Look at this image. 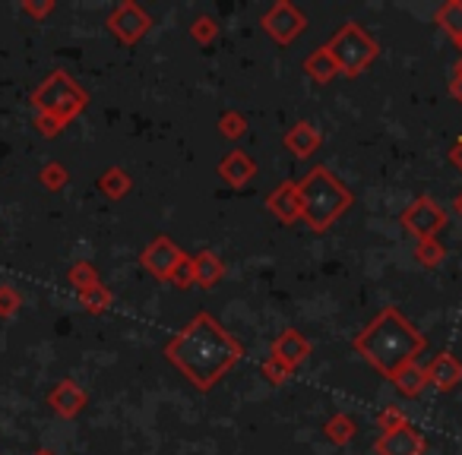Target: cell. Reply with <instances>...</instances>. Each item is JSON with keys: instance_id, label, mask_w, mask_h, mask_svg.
<instances>
[{"instance_id": "1", "label": "cell", "mask_w": 462, "mask_h": 455, "mask_svg": "<svg viewBox=\"0 0 462 455\" xmlns=\"http://www.w3.org/2000/svg\"><path fill=\"white\" fill-rule=\"evenodd\" d=\"M165 358L171 360L197 389L206 392L245 358V345H241L216 316L199 310L187 326H180L178 332L168 339Z\"/></svg>"}, {"instance_id": "2", "label": "cell", "mask_w": 462, "mask_h": 455, "mask_svg": "<svg viewBox=\"0 0 462 455\" xmlns=\"http://www.w3.org/2000/svg\"><path fill=\"white\" fill-rule=\"evenodd\" d=\"M352 348H355V354H361L377 373L393 377L402 364L418 360V354L428 348V339L405 320L402 310L386 307L355 335Z\"/></svg>"}, {"instance_id": "3", "label": "cell", "mask_w": 462, "mask_h": 455, "mask_svg": "<svg viewBox=\"0 0 462 455\" xmlns=\"http://www.w3.org/2000/svg\"><path fill=\"white\" fill-rule=\"evenodd\" d=\"M298 184V199H301V218L314 232H329L348 209L355 196L327 165H314Z\"/></svg>"}, {"instance_id": "4", "label": "cell", "mask_w": 462, "mask_h": 455, "mask_svg": "<svg viewBox=\"0 0 462 455\" xmlns=\"http://www.w3.org/2000/svg\"><path fill=\"white\" fill-rule=\"evenodd\" d=\"M86 105H89V96H86V89L70 77V73H64V70H54L51 77H48L45 83L35 86V92H32L35 114L58 117L64 127L83 114Z\"/></svg>"}, {"instance_id": "5", "label": "cell", "mask_w": 462, "mask_h": 455, "mask_svg": "<svg viewBox=\"0 0 462 455\" xmlns=\"http://www.w3.org/2000/svg\"><path fill=\"white\" fill-rule=\"evenodd\" d=\"M327 48H329V54H333L336 67H339V73L348 79L361 77V73H365L380 54V45L374 41V35L352 20H348L346 26L329 39Z\"/></svg>"}, {"instance_id": "6", "label": "cell", "mask_w": 462, "mask_h": 455, "mask_svg": "<svg viewBox=\"0 0 462 455\" xmlns=\"http://www.w3.org/2000/svg\"><path fill=\"white\" fill-rule=\"evenodd\" d=\"M399 224H402L405 232H409L415 241L437 238V234L447 228V209H443V205L437 203L434 196L421 193V196H415L402 209V215H399Z\"/></svg>"}, {"instance_id": "7", "label": "cell", "mask_w": 462, "mask_h": 455, "mask_svg": "<svg viewBox=\"0 0 462 455\" xmlns=\"http://www.w3.org/2000/svg\"><path fill=\"white\" fill-rule=\"evenodd\" d=\"M260 26H263V32L270 35L276 45H291V41L301 39L304 29H308V16H304L295 4H289V0H276V4L260 16Z\"/></svg>"}, {"instance_id": "8", "label": "cell", "mask_w": 462, "mask_h": 455, "mask_svg": "<svg viewBox=\"0 0 462 455\" xmlns=\"http://www.w3.org/2000/svg\"><path fill=\"white\" fill-rule=\"evenodd\" d=\"M152 29V16L134 4V0H121L108 16V32L115 35L121 45H136L146 39V32Z\"/></svg>"}, {"instance_id": "9", "label": "cell", "mask_w": 462, "mask_h": 455, "mask_svg": "<svg viewBox=\"0 0 462 455\" xmlns=\"http://www.w3.org/2000/svg\"><path fill=\"white\" fill-rule=\"evenodd\" d=\"M180 257H184V250H180V247L174 244L168 234H159V238L149 241L146 250L140 253V263H143V269H146L149 276L165 278V282H168V276H171V269L180 263Z\"/></svg>"}, {"instance_id": "10", "label": "cell", "mask_w": 462, "mask_h": 455, "mask_svg": "<svg viewBox=\"0 0 462 455\" xmlns=\"http://www.w3.org/2000/svg\"><path fill=\"white\" fill-rule=\"evenodd\" d=\"M424 449H428V440H424L411 423L386 430V433H380L377 442H374V452L377 455H424Z\"/></svg>"}, {"instance_id": "11", "label": "cell", "mask_w": 462, "mask_h": 455, "mask_svg": "<svg viewBox=\"0 0 462 455\" xmlns=\"http://www.w3.org/2000/svg\"><path fill=\"white\" fill-rule=\"evenodd\" d=\"M310 351H314V345H310V339L301 332V329H282L270 345L273 358H279L282 364H289L291 370H298V367L310 358Z\"/></svg>"}, {"instance_id": "12", "label": "cell", "mask_w": 462, "mask_h": 455, "mask_svg": "<svg viewBox=\"0 0 462 455\" xmlns=\"http://www.w3.org/2000/svg\"><path fill=\"white\" fill-rule=\"evenodd\" d=\"M218 177L228 187H235V190H241V187L251 184V177H257V161H254L245 149H231V152H225L222 161H218Z\"/></svg>"}, {"instance_id": "13", "label": "cell", "mask_w": 462, "mask_h": 455, "mask_svg": "<svg viewBox=\"0 0 462 455\" xmlns=\"http://www.w3.org/2000/svg\"><path fill=\"white\" fill-rule=\"evenodd\" d=\"M86 402H89V396H86L83 386L73 383V379H60V383L48 392V405H51L54 414H60L64 421H73V417L86 408Z\"/></svg>"}, {"instance_id": "14", "label": "cell", "mask_w": 462, "mask_h": 455, "mask_svg": "<svg viewBox=\"0 0 462 455\" xmlns=\"http://www.w3.org/2000/svg\"><path fill=\"white\" fill-rule=\"evenodd\" d=\"M424 370H428V386H434L437 392H453L462 383V360L453 351H440Z\"/></svg>"}, {"instance_id": "15", "label": "cell", "mask_w": 462, "mask_h": 455, "mask_svg": "<svg viewBox=\"0 0 462 455\" xmlns=\"http://www.w3.org/2000/svg\"><path fill=\"white\" fill-rule=\"evenodd\" d=\"M266 209H270L282 224H295L298 218H301V199H298L295 180H282V184L266 196Z\"/></svg>"}, {"instance_id": "16", "label": "cell", "mask_w": 462, "mask_h": 455, "mask_svg": "<svg viewBox=\"0 0 462 455\" xmlns=\"http://www.w3.org/2000/svg\"><path fill=\"white\" fill-rule=\"evenodd\" d=\"M282 142H285V149H289L295 159H310V155L320 149V130L314 127L310 121H298L295 127L289 130V133L282 136Z\"/></svg>"}, {"instance_id": "17", "label": "cell", "mask_w": 462, "mask_h": 455, "mask_svg": "<svg viewBox=\"0 0 462 455\" xmlns=\"http://www.w3.org/2000/svg\"><path fill=\"white\" fill-rule=\"evenodd\" d=\"M190 259H193V282H197L199 288L209 291L225 278V263H222V257H218V253L199 250L197 257H190Z\"/></svg>"}, {"instance_id": "18", "label": "cell", "mask_w": 462, "mask_h": 455, "mask_svg": "<svg viewBox=\"0 0 462 455\" xmlns=\"http://www.w3.org/2000/svg\"><path fill=\"white\" fill-rule=\"evenodd\" d=\"M390 383L396 386L405 398H415V396H421V392L428 389V370H424L418 360H409V364H402L396 373H393Z\"/></svg>"}, {"instance_id": "19", "label": "cell", "mask_w": 462, "mask_h": 455, "mask_svg": "<svg viewBox=\"0 0 462 455\" xmlns=\"http://www.w3.org/2000/svg\"><path fill=\"white\" fill-rule=\"evenodd\" d=\"M304 73H308V77L314 79V83H320V86H327V83H333L336 77H342L327 45L317 48L314 54H308V60H304Z\"/></svg>"}, {"instance_id": "20", "label": "cell", "mask_w": 462, "mask_h": 455, "mask_svg": "<svg viewBox=\"0 0 462 455\" xmlns=\"http://www.w3.org/2000/svg\"><path fill=\"white\" fill-rule=\"evenodd\" d=\"M323 433H327V440L336 442V446H348V442L355 440V433H358V423H355L352 414L339 411V414H333L323 423Z\"/></svg>"}, {"instance_id": "21", "label": "cell", "mask_w": 462, "mask_h": 455, "mask_svg": "<svg viewBox=\"0 0 462 455\" xmlns=\"http://www.w3.org/2000/svg\"><path fill=\"white\" fill-rule=\"evenodd\" d=\"M130 187H134L130 174L124 171V168H117V165H111L108 171L98 177V190H102L108 199H124L130 193Z\"/></svg>"}, {"instance_id": "22", "label": "cell", "mask_w": 462, "mask_h": 455, "mask_svg": "<svg viewBox=\"0 0 462 455\" xmlns=\"http://www.w3.org/2000/svg\"><path fill=\"white\" fill-rule=\"evenodd\" d=\"M437 23L449 39L459 45L462 41V0H447L440 10H437Z\"/></svg>"}, {"instance_id": "23", "label": "cell", "mask_w": 462, "mask_h": 455, "mask_svg": "<svg viewBox=\"0 0 462 455\" xmlns=\"http://www.w3.org/2000/svg\"><path fill=\"white\" fill-rule=\"evenodd\" d=\"M67 282L73 285V291H89V288H96L102 278H98V269L89 263V259H79V263H73L70 266V272H67Z\"/></svg>"}, {"instance_id": "24", "label": "cell", "mask_w": 462, "mask_h": 455, "mask_svg": "<svg viewBox=\"0 0 462 455\" xmlns=\"http://www.w3.org/2000/svg\"><path fill=\"white\" fill-rule=\"evenodd\" d=\"M79 304L86 307V314H92V316H98V314H105V310L115 304V295H111L108 288H105L102 282L96 285V288H89V291H79Z\"/></svg>"}, {"instance_id": "25", "label": "cell", "mask_w": 462, "mask_h": 455, "mask_svg": "<svg viewBox=\"0 0 462 455\" xmlns=\"http://www.w3.org/2000/svg\"><path fill=\"white\" fill-rule=\"evenodd\" d=\"M447 250H443L440 238H424V241H415V259L424 266V269H434V266L443 263Z\"/></svg>"}, {"instance_id": "26", "label": "cell", "mask_w": 462, "mask_h": 455, "mask_svg": "<svg viewBox=\"0 0 462 455\" xmlns=\"http://www.w3.org/2000/svg\"><path fill=\"white\" fill-rule=\"evenodd\" d=\"M218 130H222L225 140H241V136H247L251 123H247V117L238 114V111H222V114H218Z\"/></svg>"}, {"instance_id": "27", "label": "cell", "mask_w": 462, "mask_h": 455, "mask_svg": "<svg viewBox=\"0 0 462 455\" xmlns=\"http://www.w3.org/2000/svg\"><path fill=\"white\" fill-rule=\"evenodd\" d=\"M39 180L45 190H64L67 180H70V171H67L60 161H48V165L39 171Z\"/></svg>"}, {"instance_id": "28", "label": "cell", "mask_w": 462, "mask_h": 455, "mask_svg": "<svg viewBox=\"0 0 462 455\" xmlns=\"http://www.w3.org/2000/svg\"><path fill=\"white\" fill-rule=\"evenodd\" d=\"M218 35V23L212 20V16H197V20L190 23V39L197 41V45H212Z\"/></svg>"}, {"instance_id": "29", "label": "cell", "mask_w": 462, "mask_h": 455, "mask_svg": "<svg viewBox=\"0 0 462 455\" xmlns=\"http://www.w3.org/2000/svg\"><path fill=\"white\" fill-rule=\"evenodd\" d=\"M260 373H263V379H270L273 386H282L285 379H289L295 370H291L289 364H282V360H279V358H273V354H270V358H266L263 364H260Z\"/></svg>"}, {"instance_id": "30", "label": "cell", "mask_w": 462, "mask_h": 455, "mask_svg": "<svg viewBox=\"0 0 462 455\" xmlns=\"http://www.w3.org/2000/svg\"><path fill=\"white\" fill-rule=\"evenodd\" d=\"M168 282H171L174 288H180V291H187V288H193V285H197V282H193V259L187 257V253H184V257H180V263L171 269V276H168Z\"/></svg>"}, {"instance_id": "31", "label": "cell", "mask_w": 462, "mask_h": 455, "mask_svg": "<svg viewBox=\"0 0 462 455\" xmlns=\"http://www.w3.org/2000/svg\"><path fill=\"white\" fill-rule=\"evenodd\" d=\"M23 307V295L14 288V285H0V316L4 320H10V316H16Z\"/></svg>"}, {"instance_id": "32", "label": "cell", "mask_w": 462, "mask_h": 455, "mask_svg": "<svg viewBox=\"0 0 462 455\" xmlns=\"http://www.w3.org/2000/svg\"><path fill=\"white\" fill-rule=\"evenodd\" d=\"M402 423H409V417L402 414L399 408H383V411H377V427L383 430H396V427H402Z\"/></svg>"}, {"instance_id": "33", "label": "cell", "mask_w": 462, "mask_h": 455, "mask_svg": "<svg viewBox=\"0 0 462 455\" xmlns=\"http://www.w3.org/2000/svg\"><path fill=\"white\" fill-rule=\"evenodd\" d=\"M35 127H39L42 136H48V140H54V136H60V130H64V123L58 121V117L51 114H35Z\"/></svg>"}, {"instance_id": "34", "label": "cell", "mask_w": 462, "mask_h": 455, "mask_svg": "<svg viewBox=\"0 0 462 455\" xmlns=\"http://www.w3.org/2000/svg\"><path fill=\"white\" fill-rule=\"evenodd\" d=\"M23 14L32 16V20H45L48 14H54V0H42V4H32V0H26V4H23Z\"/></svg>"}, {"instance_id": "35", "label": "cell", "mask_w": 462, "mask_h": 455, "mask_svg": "<svg viewBox=\"0 0 462 455\" xmlns=\"http://www.w3.org/2000/svg\"><path fill=\"white\" fill-rule=\"evenodd\" d=\"M449 96L462 105V77H459V73H453V79H449Z\"/></svg>"}, {"instance_id": "36", "label": "cell", "mask_w": 462, "mask_h": 455, "mask_svg": "<svg viewBox=\"0 0 462 455\" xmlns=\"http://www.w3.org/2000/svg\"><path fill=\"white\" fill-rule=\"evenodd\" d=\"M449 161H453L456 168L462 171V136L456 140V146H453V152H449Z\"/></svg>"}, {"instance_id": "37", "label": "cell", "mask_w": 462, "mask_h": 455, "mask_svg": "<svg viewBox=\"0 0 462 455\" xmlns=\"http://www.w3.org/2000/svg\"><path fill=\"white\" fill-rule=\"evenodd\" d=\"M453 209H456V212H459V215H462V193H459V196H456V203H453Z\"/></svg>"}, {"instance_id": "38", "label": "cell", "mask_w": 462, "mask_h": 455, "mask_svg": "<svg viewBox=\"0 0 462 455\" xmlns=\"http://www.w3.org/2000/svg\"><path fill=\"white\" fill-rule=\"evenodd\" d=\"M35 455H58V452H51V449H39Z\"/></svg>"}, {"instance_id": "39", "label": "cell", "mask_w": 462, "mask_h": 455, "mask_svg": "<svg viewBox=\"0 0 462 455\" xmlns=\"http://www.w3.org/2000/svg\"><path fill=\"white\" fill-rule=\"evenodd\" d=\"M456 73H459V77H462V60H459V67H456Z\"/></svg>"}, {"instance_id": "40", "label": "cell", "mask_w": 462, "mask_h": 455, "mask_svg": "<svg viewBox=\"0 0 462 455\" xmlns=\"http://www.w3.org/2000/svg\"><path fill=\"white\" fill-rule=\"evenodd\" d=\"M459 48H462V41H459Z\"/></svg>"}]
</instances>
